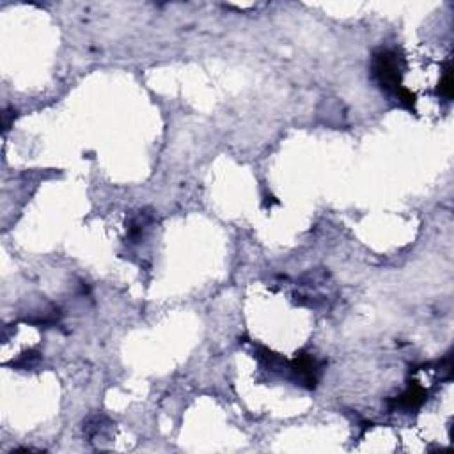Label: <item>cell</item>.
Wrapping results in <instances>:
<instances>
[{"mask_svg":"<svg viewBox=\"0 0 454 454\" xmlns=\"http://www.w3.org/2000/svg\"><path fill=\"white\" fill-rule=\"evenodd\" d=\"M405 70V59L394 50L384 48L375 53L372 59V74L382 89L394 93L398 96L401 86V74Z\"/></svg>","mask_w":454,"mask_h":454,"instance_id":"6da1fadb","label":"cell"},{"mask_svg":"<svg viewBox=\"0 0 454 454\" xmlns=\"http://www.w3.org/2000/svg\"><path fill=\"white\" fill-rule=\"evenodd\" d=\"M321 365L318 364L316 358L311 355H300L297 361L293 362V372L297 375V380L301 385H306L307 389H314L318 384V372H320Z\"/></svg>","mask_w":454,"mask_h":454,"instance_id":"7a4b0ae2","label":"cell"},{"mask_svg":"<svg viewBox=\"0 0 454 454\" xmlns=\"http://www.w3.org/2000/svg\"><path fill=\"white\" fill-rule=\"evenodd\" d=\"M426 401V391L417 384H412L398 399H396V406L401 410H415Z\"/></svg>","mask_w":454,"mask_h":454,"instance_id":"3957f363","label":"cell"},{"mask_svg":"<svg viewBox=\"0 0 454 454\" xmlns=\"http://www.w3.org/2000/svg\"><path fill=\"white\" fill-rule=\"evenodd\" d=\"M439 93H440V96H443L446 100H450V98H453V74H450L449 64H447L446 74H443L442 82H440Z\"/></svg>","mask_w":454,"mask_h":454,"instance_id":"277c9868","label":"cell"}]
</instances>
